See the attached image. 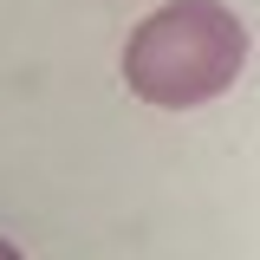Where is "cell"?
I'll use <instances>...</instances> for the list:
<instances>
[{
	"label": "cell",
	"mask_w": 260,
	"mask_h": 260,
	"mask_svg": "<svg viewBox=\"0 0 260 260\" xmlns=\"http://www.w3.org/2000/svg\"><path fill=\"white\" fill-rule=\"evenodd\" d=\"M247 65V26L221 0H176L150 13L124 46V78L162 111H189L221 98Z\"/></svg>",
	"instance_id": "cell-1"
}]
</instances>
